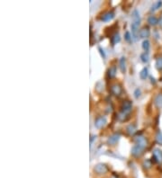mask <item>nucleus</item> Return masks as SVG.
Returning <instances> with one entry per match:
<instances>
[{"label": "nucleus", "mask_w": 162, "mask_h": 178, "mask_svg": "<svg viewBox=\"0 0 162 178\" xmlns=\"http://www.w3.org/2000/svg\"><path fill=\"white\" fill-rule=\"evenodd\" d=\"M145 148H144V147H142V146H141V145L135 144V145L132 147V155L133 157H141V156L143 154Z\"/></svg>", "instance_id": "f257e3e1"}, {"label": "nucleus", "mask_w": 162, "mask_h": 178, "mask_svg": "<svg viewBox=\"0 0 162 178\" xmlns=\"http://www.w3.org/2000/svg\"><path fill=\"white\" fill-rule=\"evenodd\" d=\"M141 24V20L138 21H133V23L132 24V37L133 39L136 41L138 39V35H139V26Z\"/></svg>", "instance_id": "f03ea898"}, {"label": "nucleus", "mask_w": 162, "mask_h": 178, "mask_svg": "<svg viewBox=\"0 0 162 178\" xmlns=\"http://www.w3.org/2000/svg\"><path fill=\"white\" fill-rule=\"evenodd\" d=\"M132 103L131 101H124L122 104V114L124 115H126L127 113H129L131 111H132Z\"/></svg>", "instance_id": "7ed1b4c3"}, {"label": "nucleus", "mask_w": 162, "mask_h": 178, "mask_svg": "<svg viewBox=\"0 0 162 178\" xmlns=\"http://www.w3.org/2000/svg\"><path fill=\"white\" fill-rule=\"evenodd\" d=\"M94 171L98 174H104L108 171V168L104 164L99 163V164L95 165V166L94 167Z\"/></svg>", "instance_id": "20e7f679"}, {"label": "nucleus", "mask_w": 162, "mask_h": 178, "mask_svg": "<svg viewBox=\"0 0 162 178\" xmlns=\"http://www.w3.org/2000/svg\"><path fill=\"white\" fill-rule=\"evenodd\" d=\"M106 124V118L104 116H99L95 119V126L97 129H102Z\"/></svg>", "instance_id": "39448f33"}, {"label": "nucleus", "mask_w": 162, "mask_h": 178, "mask_svg": "<svg viewBox=\"0 0 162 178\" xmlns=\"http://www.w3.org/2000/svg\"><path fill=\"white\" fill-rule=\"evenodd\" d=\"M152 158H154L155 162L158 164H162V151L159 148H155L153 150Z\"/></svg>", "instance_id": "423d86ee"}, {"label": "nucleus", "mask_w": 162, "mask_h": 178, "mask_svg": "<svg viewBox=\"0 0 162 178\" xmlns=\"http://www.w3.org/2000/svg\"><path fill=\"white\" fill-rule=\"evenodd\" d=\"M120 140V134L119 133H115L113 135H111L107 140V144L108 145H115L118 142V140Z\"/></svg>", "instance_id": "0eeeda50"}, {"label": "nucleus", "mask_w": 162, "mask_h": 178, "mask_svg": "<svg viewBox=\"0 0 162 178\" xmlns=\"http://www.w3.org/2000/svg\"><path fill=\"white\" fill-rule=\"evenodd\" d=\"M122 92H123V89H122V87H121L120 85L115 84V85H113V86H111V93H112L114 95L119 96V95H121Z\"/></svg>", "instance_id": "6e6552de"}, {"label": "nucleus", "mask_w": 162, "mask_h": 178, "mask_svg": "<svg viewBox=\"0 0 162 178\" xmlns=\"http://www.w3.org/2000/svg\"><path fill=\"white\" fill-rule=\"evenodd\" d=\"M114 17H115V13L111 11V12H107L104 14L101 17V20L104 22H108V21H111Z\"/></svg>", "instance_id": "1a4fd4ad"}, {"label": "nucleus", "mask_w": 162, "mask_h": 178, "mask_svg": "<svg viewBox=\"0 0 162 178\" xmlns=\"http://www.w3.org/2000/svg\"><path fill=\"white\" fill-rule=\"evenodd\" d=\"M135 141H136V144L141 145V146H142V147H144V148H146V147L148 146V141H147V140H146L144 137H142V136L137 137V138L135 139Z\"/></svg>", "instance_id": "9d476101"}, {"label": "nucleus", "mask_w": 162, "mask_h": 178, "mask_svg": "<svg viewBox=\"0 0 162 178\" xmlns=\"http://www.w3.org/2000/svg\"><path fill=\"white\" fill-rule=\"evenodd\" d=\"M154 104L158 109L162 108V94H158L154 99Z\"/></svg>", "instance_id": "9b49d317"}, {"label": "nucleus", "mask_w": 162, "mask_h": 178, "mask_svg": "<svg viewBox=\"0 0 162 178\" xmlns=\"http://www.w3.org/2000/svg\"><path fill=\"white\" fill-rule=\"evenodd\" d=\"M149 34H150V32H149V29L148 27L142 28L139 32V35H140L141 38H147V37L149 36Z\"/></svg>", "instance_id": "f8f14e48"}, {"label": "nucleus", "mask_w": 162, "mask_h": 178, "mask_svg": "<svg viewBox=\"0 0 162 178\" xmlns=\"http://www.w3.org/2000/svg\"><path fill=\"white\" fill-rule=\"evenodd\" d=\"M119 65H120V69L123 73L125 72L126 70V59L124 57H122L120 58V61H119Z\"/></svg>", "instance_id": "ddd939ff"}, {"label": "nucleus", "mask_w": 162, "mask_h": 178, "mask_svg": "<svg viewBox=\"0 0 162 178\" xmlns=\"http://www.w3.org/2000/svg\"><path fill=\"white\" fill-rule=\"evenodd\" d=\"M116 72H117L116 67L115 66L111 67L109 69H108V78H114L116 76Z\"/></svg>", "instance_id": "4468645a"}, {"label": "nucleus", "mask_w": 162, "mask_h": 178, "mask_svg": "<svg viewBox=\"0 0 162 178\" xmlns=\"http://www.w3.org/2000/svg\"><path fill=\"white\" fill-rule=\"evenodd\" d=\"M148 23H149L150 25H156V24H158V18H157L156 16H150L148 18Z\"/></svg>", "instance_id": "2eb2a0df"}, {"label": "nucleus", "mask_w": 162, "mask_h": 178, "mask_svg": "<svg viewBox=\"0 0 162 178\" xmlns=\"http://www.w3.org/2000/svg\"><path fill=\"white\" fill-rule=\"evenodd\" d=\"M126 131H127V133L130 134V135L134 134L135 131H136V127H135V125H134V124H130V125L126 128Z\"/></svg>", "instance_id": "dca6fc26"}, {"label": "nucleus", "mask_w": 162, "mask_h": 178, "mask_svg": "<svg viewBox=\"0 0 162 178\" xmlns=\"http://www.w3.org/2000/svg\"><path fill=\"white\" fill-rule=\"evenodd\" d=\"M148 76H149V70H148V69H147V68H143L142 70H141V73H140L141 78V79H146V78H148Z\"/></svg>", "instance_id": "f3484780"}, {"label": "nucleus", "mask_w": 162, "mask_h": 178, "mask_svg": "<svg viewBox=\"0 0 162 178\" xmlns=\"http://www.w3.org/2000/svg\"><path fill=\"white\" fill-rule=\"evenodd\" d=\"M161 6H162V1H157V2H155L152 6H151V8H150V11H156V10H158V8H160L161 7Z\"/></svg>", "instance_id": "a211bd4d"}, {"label": "nucleus", "mask_w": 162, "mask_h": 178, "mask_svg": "<svg viewBox=\"0 0 162 178\" xmlns=\"http://www.w3.org/2000/svg\"><path fill=\"white\" fill-rule=\"evenodd\" d=\"M156 68L159 71L162 70V57H159V58H157V61H156Z\"/></svg>", "instance_id": "6ab92c4d"}, {"label": "nucleus", "mask_w": 162, "mask_h": 178, "mask_svg": "<svg viewBox=\"0 0 162 178\" xmlns=\"http://www.w3.org/2000/svg\"><path fill=\"white\" fill-rule=\"evenodd\" d=\"M120 41H121V37H120L119 33H115V34L112 37V42H113L114 45H115V44H117L118 42H120Z\"/></svg>", "instance_id": "aec40b11"}, {"label": "nucleus", "mask_w": 162, "mask_h": 178, "mask_svg": "<svg viewBox=\"0 0 162 178\" xmlns=\"http://www.w3.org/2000/svg\"><path fill=\"white\" fill-rule=\"evenodd\" d=\"M149 46H150V44H149V41L148 40H144V41H142V49L145 50V52H148V51H149Z\"/></svg>", "instance_id": "412c9836"}, {"label": "nucleus", "mask_w": 162, "mask_h": 178, "mask_svg": "<svg viewBox=\"0 0 162 178\" xmlns=\"http://www.w3.org/2000/svg\"><path fill=\"white\" fill-rule=\"evenodd\" d=\"M156 141L158 145H162V132L158 131L156 135Z\"/></svg>", "instance_id": "4be33fe9"}, {"label": "nucleus", "mask_w": 162, "mask_h": 178, "mask_svg": "<svg viewBox=\"0 0 162 178\" xmlns=\"http://www.w3.org/2000/svg\"><path fill=\"white\" fill-rule=\"evenodd\" d=\"M149 53L148 52H143L141 55V61L144 62V63L149 61Z\"/></svg>", "instance_id": "5701e85b"}, {"label": "nucleus", "mask_w": 162, "mask_h": 178, "mask_svg": "<svg viewBox=\"0 0 162 178\" xmlns=\"http://www.w3.org/2000/svg\"><path fill=\"white\" fill-rule=\"evenodd\" d=\"M132 18H133V21H138V20H141V17H140V13L138 10H134L132 12Z\"/></svg>", "instance_id": "b1692460"}, {"label": "nucleus", "mask_w": 162, "mask_h": 178, "mask_svg": "<svg viewBox=\"0 0 162 178\" xmlns=\"http://www.w3.org/2000/svg\"><path fill=\"white\" fill-rule=\"evenodd\" d=\"M124 39H125V41H128V42L132 41V34L130 33V32H125V34H124Z\"/></svg>", "instance_id": "393cba45"}, {"label": "nucleus", "mask_w": 162, "mask_h": 178, "mask_svg": "<svg viewBox=\"0 0 162 178\" xmlns=\"http://www.w3.org/2000/svg\"><path fill=\"white\" fill-rule=\"evenodd\" d=\"M151 161L150 160H149V159H146L145 161H144V163H143V166L145 167V168H149L150 166H151Z\"/></svg>", "instance_id": "a878e982"}, {"label": "nucleus", "mask_w": 162, "mask_h": 178, "mask_svg": "<svg viewBox=\"0 0 162 178\" xmlns=\"http://www.w3.org/2000/svg\"><path fill=\"white\" fill-rule=\"evenodd\" d=\"M141 89L140 88H136L135 91H134V96H135V98H139L141 96Z\"/></svg>", "instance_id": "bb28decb"}, {"label": "nucleus", "mask_w": 162, "mask_h": 178, "mask_svg": "<svg viewBox=\"0 0 162 178\" xmlns=\"http://www.w3.org/2000/svg\"><path fill=\"white\" fill-rule=\"evenodd\" d=\"M98 50H99V52H100V54H101V56L104 58H105V53H104V49L101 48V47H98Z\"/></svg>", "instance_id": "cd10ccee"}, {"label": "nucleus", "mask_w": 162, "mask_h": 178, "mask_svg": "<svg viewBox=\"0 0 162 178\" xmlns=\"http://www.w3.org/2000/svg\"><path fill=\"white\" fill-rule=\"evenodd\" d=\"M95 139H96V136H95V135H92V136H91V138H90V143L92 144V143H93V141H94Z\"/></svg>", "instance_id": "c85d7f7f"}]
</instances>
